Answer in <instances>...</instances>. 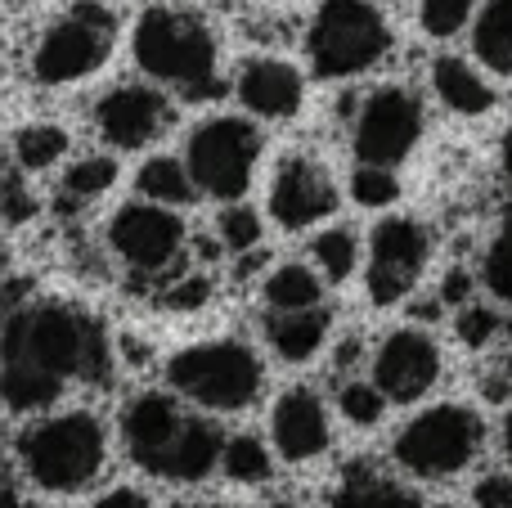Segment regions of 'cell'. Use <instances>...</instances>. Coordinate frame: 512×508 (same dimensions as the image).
<instances>
[{
    "mask_svg": "<svg viewBox=\"0 0 512 508\" xmlns=\"http://www.w3.org/2000/svg\"><path fill=\"white\" fill-rule=\"evenodd\" d=\"M167 387L203 414H243L265 392V360L239 338H207L171 351Z\"/></svg>",
    "mask_w": 512,
    "mask_h": 508,
    "instance_id": "obj_4",
    "label": "cell"
},
{
    "mask_svg": "<svg viewBox=\"0 0 512 508\" xmlns=\"http://www.w3.org/2000/svg\"><path fill=\"white\" fill-rule=\"evenodd\" d=\"M396 50V27L373 0H319L306 23V63L319 81H351Z\"/></svg>",
    "mask_w": 512,
    "mask_h": 508,
    "instance_id": "obj_5",
    "label": "cell"
},
{
    "mask_svg": "<svg viewBox=\"0 0 512 508\" xmlns=\"http://www.w3.org/2000/svg\"><path fill=\"white\" fill-rule=\"evenodd\" d=\"M261 149H265V135L252 113H212L189 131L185 162L194 171L203 198H212V203H239L256 180Z\"/></svg>",
    "mask_w": 512,
    "mask_h": 508,
    "instance_id": "obj_8",
    "label": "cell"
},
{
    "mask_svg": "<svg viewBox=\"0 0 512 508\" xmlns=\"http://www.w3.org/2000/svg\"><path fill=\"white\" fill-rule=\"evenodd\" d=\"M472 504L481 508H512V473L495 468V473H481L472 482Z\"/></svg>",
    "mask_w": 512,
    "mask_h": 508,
    "instance_id": "obj_38",
    "label": "cell"
},
{
    "mask_svg": "<svg viewBox=\"0 0 512 508\" xmlns=\"http://www.w3.org/2000/svg\"><path fill=\"white\" fill-rule=\"evenodd\" d=\"M270 446L283 464H315L333 446V410L310 383H292L270 405Z\"/></svg>",
    "mask_w": 512,
    "mask_h": 508,
    "instance_id": "obj_15",
    "label": "cell"
},
{
    "mask_svg": "<svg viewBox=\"0 0 512 508\" xmlns=\"http://www.w3.org/2000/svg\"><path fill=\"white\" fill-rule=\"evenodd\" d=\"M355 356H360V351H355V338H346L342 347H337V369H351Z\"/></svg>",
    "mask_w": 512,
    "mask_h": 508,
    "instance_id": "obj_42",
    "label": "cell"
},
{
    "mask_svg": "<svg viewBox=\"0 0 512 508\" xmlns=\"http://www.w3.org/2000/svg\"><path fill=\"white\" fill-rule=\"evenodd\" d=\"M499 446H504V459H508V468H512V405L504 410V423H499Z\"/></svg>",
    "mask_w": 512,
    "mask_h": 508,
    "instance_id": "obj_41",
    "label": "cell"
},
{
    "mask_svg": "<svg viewBox=\"0 0 512 508\" xmlns=\"http://www.w3.org/2000/svg\"><path fill=\"white\" fill-rule=\"evenodd\" d=\"M486 450V419L463 401H436L418 410L391 441V464L409 482H454Z\"/></svg>",
    "mask_w": 512,
    "mask_h": 508,
    "instance_id": "obj_6",
    "label": "cell"
},
{
    "mask_svg": "<svg viewBox=\"0 0 512 508\" xmlns=\"http://www.w3.org/2000/svg\"><path fill=\"white\" fill-rule=\"evenodd\" d=\"M131 54L144 77L185 95L189 104L221 95V41L198 14L176 5H149L135 14Z\"/></svg>",
    "mask_w": 512,
    "mask_h": 508,
    "instance_id": "obj_2",
    "label": "cell"
},
{
    "mask_svg": "<svg viewBox=\"0 0 512 508\" xmlns=\"http://www.w3.org/2000/svg\"><path fill=\"white\" fill-rule=\"evenodd\" d=\"M135 189H140V198H153V203H167V207H194L198 198H203L189 162L171 158V153L144 158L140 171H135Z\"/></svg>",
    "mask_w": 512,
    "mask_h": 508,
    "instance_id": "obj_24",
    "label": "cell"
},
{
    "mask_svg": "<svg viewBox=\"0 0 512 508\" xmlns=\"http://www.w3.org/2000/svg\"><path fill=\"white\" fill-rule=\"evenodd\" d=\"M113 36V14L95 0H81L41 32V41L32 45V59H27V72L41 86H77L108 63Z\"/></svg>",
    "mask_w": 512,
    "mask_h": 508,
    "instance_id": "obj_10",
    "label": "cell"
},
{
    "mask_svg": "<svg viewBox=\"0 0 512 508\" xmlns=\"http://www.w3.org/2000/svg\"><path fill=\"white\" fill-rule=\"evenodd\" d=\"M387 392H382L378 383H360V378H346L342 387H337V414H342L346 423H351L355 432H373L382 419H387Z\"/></svg>",
    "mask_w": 512,
    "mask_h": 508,
    "instance_id": "obj_30",
    "label": "cell"
},
{
    "mask_svg": "<svg viewBox=\"0 0 512 508\" xmlns=\"http://www.w3.org/2000/svg\"><path fill=\"white\" fill-rule=\"evenodd\" d=\"M95 135L108 144V149H122V153H135V149H149L167 135L171 117V95L158 86V81H122V86L104 90L95 99Z\"/></svg>",
    "mask_w": 512,
    "mask_h": 508,
    "instance_id": "obj_13",
    "label": "cell"
},
{
    "mask_svg": "<svg viewBox=\"0 0 512 508\" xmlns=\"http://www.w3.org/2000/svg\"><path fill=\"white\" fill-rule=\"evenodd\" d=\"M346 194H351L355 207H369V212H382L400 198V176L396 167H378V162H355L351 180H346Z\"/></svg>",
    "mask_w": 512,
    "mask_h": 508,
    "instance_id": "obj_33",
    "label": "cell"
},
{
    "mask_svg": "<svg viewBox=\"0 0 512 508\" xmlns=\"http://www.w3.org/2000/svg\"><path fill=\"white\" fill-rule=\"evenodd\" d=\"M481 288L490 293V302L512 306V221L499 225L481 248V270H477Z\"/></svg>",
    "mask_w": 512,
    "mask_h": 508,
    "instance_id": "obj_31",
    "label": "cell"
},
{
    "mask_svg": "<svg viewBox=\"0 0 512 508\" xmlns=\"http://www.w3.org/2000/svg\"><path fill=\"white\" fill-rule=\"evenodd\" d=\"M63 392H68V383L54 378L50 369H36V365H27V360H5L0 396H5L9 414H45Z\"/></svg>",
    "mask_w": 512,
    "mask_h": 508,
    "instance_id": "obj_25",
    "label": "cell"
},
{
    "mask_svg": "<svg viewBox=\"0 0 512 508\" xmlns=\"http://www.w3.org/2000/svg\"><path fill=\"white\" fill-rule=\"evenodd\" d=\"M95 504L99 508H149V495L135 491V486H113V491H104Z\"/></svg>",
    "mask_w": 512,
    "mask_h": 508,
    "instance_id": "obj_39",
    "label": "cell"
},
{
    "mask_svg": "<svg viewBox=\"0 0 512 508\" xmlns=\"http://www.w3.org/2000/svg\"><path fill=\"white\" fill-rule=\"evenodd\" d=\"M216 234H221L225 252H234V257H243V252H256V248H261V239H265L261 207L243 203V198H239V203H225L221 216H216Z\"/></svg>",
    "mask_w": 512,
    "mask_h": 508,
    "instance_id": "obj_32",
    "label": "cell"
},
{
    "mask_svg": "<svg viewBox=\"0 0 512 508\" xmlns=\"http://www.w3.org/2000/svg\"><path fill=\"white\" fill-rule=\"evenodd\" d=\"M32 180L36 176H27L23 167L5 171V225L9 230H23V225L36 221V212H41V194H36Z\"/></svg>",
    "mask_w": 512,
    "mask_h": 508,
    "instance_id": "obj_35",
    "label": "cell"
},
{
    "mask_svg": "<svg viewBox=\"0 0 512 508\" xmlns=\"http://www.w3.org/2000/svg\"><path fill=\"white\" fill-rule=\"evenodd\" d=\"M14 464L45 495H81L108 468V432L90 410L45 414L14 437Z\"/></svg>",
    "mask_w": 512,
    "mask_h": 508,
    "instance_id": "obj_3",
    "label": "cell"
},
{
    "mask_svg": "<svg viewBox=\"0 0 512 508\" xmlns=\"http://www.w3.org/2000/svg\"><path fill=\"white\" fill-rule=\"evenodd\" d=\"M221 473H225V482H234V486H265L274 477V455L261 437L234 432V437H225Z\"/></svg>",
    "mask_w": 512,
    "mask_h": 508,
    "instance_id": "obj_28",
    "label": "cell"
},
{
    "mask_svg": "<svg viewBox=\"0 0 512 508\" xmlns=\"http://www.w3.org/2000/svg\"><path fill=\"white\" fill-rule=\"evenodd\" d=\"M472 18H477L472 0H418V27L432 41H454L472 27Z\"/></svg>",
    "mask_w": 512,
    "mask_h": 508,
    "instance_id": "obj_34",
    "label": "cell"
},
{
    "mask_svg": "<svg viewBox=\"0 0 512 508\" xmlns=\"http://www.w3.org/2000/svg\"><path fill=\"white\" fill-rule=\"evenodd\" d=\"M185 396L176 392H135L122 410V446L131 455L135 468H144L149 477H158L162 459L171 455V446L180 441L189 414Z\"/></svg>",
    "mask_w": 512,
    "mask_h": 508,
    "instance_id": "obj_16",
    "label": "cell"
},
{
    "mask_svg": "<svg viewBox=\"0 0 512 508\" xmlns=\"http://www.w3.org/2000/svg\"><path fill=\"white\" fill-rule=\"evenodd\" d=\"M468 275H463V270H450V275H445V284H441V297L450 306H468Z\"/></svg>",
    "mask_w": 512,
    "mask_h": 508,
    "instance_id": "obj_40",
    "label": "cell"
},
{
    "mask_svg": "<svg viewBox=\"0 0 512 508\" xmlns=\"http://www.w3.org/2000/svg\"><path fill=\"white\" fill-rule=\"evenodd\" d=\"M432 95L454 117H486L495 108L490 72L463 54H436L432 59Z\"/></svg>",
    "mask_w": 512,
    "mask_h": 508,
    "instance_id": "obj_18",
    "label": "cell"
},
{
    "mask_svg": "<svg viewBox=\"0 0 512 508\" xmlns=\"http://www.w3.org/2000/svg\"><path fill=\"white\" fill-rule=\"evenodd\" d=\"M117 158L113 153H86V158L63 162L59 171V203H95L117 185Z\"/></svg>",
    "mask_w": 512,
    "mask_h": 508,
    "instance_id": "obj_26",
    "label": "cell"
},
{
    "mask_svg": "<svg viewBox=\"0 0 512 508\" xmlns=\"http://www.w3.org/2000/svg\"><path fill=\"white\" fill-rule=\"evenodd\" d=\"M468 32H472V59L490 77L512 81V0H486Z\"/></svg>",
    "mask_w": 512,
    "mask_h": 508,
    "instance_id": "obj_22",
    "label": "cell"
},
{
    "mask_svg": "<svg viewBox=\"0 0 512 508\" xmlns=\"http://www.w3.org/2000/svg\"><path fill=\"white\" fill-rule=\"evenodd\" d=\"M333 504H342V508H414L418 495L387 482V477L369 473V468H351L342 491L333 495Z\"/></svg>",
    "mask_w": 512,
    "mask_h": 508,
    "instance_id": "obj_29",
    "label": "cell"
},
{
    "mask_svg": "<svg viewBox=\"0 0 512 508\" xmlns=\"http://www.w3.org/2000/svg\"><path fill=\"white\" fill-rule=\"evenodd\" d=\"M310 261L319 266V275H324L328 284H351L355 270H360V234L346 230V225L315 230V239H310Z\"/></svg>",
    "mask_w": 512,
    "mask_h": 508,
    "instance_id": "obj_27",
    "label": "cell"
},
{
    "mask_svg": "<svg viewBox=\"0 0 512 508\" xmlns=\"http://www.w3.org/2000/svg\"><path fill=\"white\" fill-rule=\"evenodd\" d=\"M104 243L126 266V275L153 279V284H171L176 275H185V261L194 257V239L185 230L180 207L153 203V198L117 207L104 225Z\"/></svg>",
    "mask_w": 512,
    "mask_h": 508,
    "instance_id": "obj_7",
    "label": "cell"
},
{
    "mask_svg": "<svg viewBox=\"0 0 512 508\" xmlns=\"http://www.w3.org/2000/svg\"><path fill=\"white\" fill-rule=\"evenodd\" d=\"M432 248L436 234L427 221L409 212H387L378 225L369 230L364 243V288H369V302L391 311V306H405L418 293L427 266H432Z\"/></svg>",
    "mask_w": 512,
    "mask_h": 508,
    "instance_id": "obj_9",
    "label": "cell"
},
{
    "mask_svg": "<svg viewBox=\"0 0 512 508\" xmlns=\"http://www.w3.org/2000/svg\"><path fill=\"white\" fill-rule=\"evenodd\" d=\"M234 99L256 122H292L306 108V77L283 54H252L234 72Z\"/></svg>",
    "mask_w": 512,
    "mask_h": 508,
    "instance_id": "obj_17",
    "label": "cell"
},
{
    "mask_svg": "<svg viewBox=\"0 0 512 508\" xmlns=\"http://www.w3.org/2000/svg\"><path fill=\"white\" fill-rule=\"evenodd\" d=\"M337 207H342V189H337L324 158L297 149L274 162L270 185H265V216H270L279 230H288V234L315 230Z\"/></svg>",
    "mask_w": 512,
    "mask_h": 508,
    "instance_id": "obj_12",
    "label": "cell"
},
{
    "mask_svg": "<svg viewBox=\"0 0 512 508\" xmlns=\"http://www.w3.org/2000/svg\"><path fill=\"white\" fill-rule=\"evenodd\" d=\"M499 329H504V324H499V315L495 311H481V306H459V338L468 342V347H486L490 338H499Z\"/></svg>",
    "mask_w": 512,
    "mask_h": 508,
    "instance_id": "obj_37",
    "label": "cell"
},
{
    "mask_svg": "<svg viewBox=\"0 0 512 508\" xmlns=\"http://www.w3.org/2000/svg\"><path fill=\"white\" fill-rule=\"evenodd\" d=\"M324 293L328 279L319 275L315 261H279L261 279L265 311H310V306H324Z\"/></svg>",
    "mask_w": 512,
    "mask_h": 508,
    "instance_id": "obj_21",
    "label": "cell"
},
{
    "mask_svg": "<svg viewBox=\"0 0 512 508\" xmlns=\"http://www.w3.org/2000/svg\"><path fill=\"white\" fill-rule=\"evenodd\" d=\"M427 131V108L418 90L405 81H382L355 99L351 113V153L355 162H378V167H400L418 149Z\"/></svg>",
    "mask_w": 512,
    "mask_h": 508,
    "instance_id": "obj_11",
    "label": "cell"
},
{
    "mask_svg": "<svg viewBox=\"0 0 512 508\" xmlns=\"http://www.w3.org/2000/svg\"><path fill=\"white\" fill-rule=\"evenodd\" d=\"M265 347L283 365H310L333 338V315L328 306H310V311H270L261 320Z\"/></svg>",
    "mask_w": 512,
    "mask_h": 508,
    "instance_id": "obj_19",
    "label": "cell"
},
{
    "mask_svg": "<svg viewBox=\"0 0 512 508\" xmlns=\"http://www.w3.org/2000/svg\"><path fill=\"white\" fill-rule=\"evenodd\" d=\"M445 374V351L441 342L432 338L418 324H405V329H391L387 338L373 347L369 360V378L387 392L391 405H418Z\"/></svg>",
    "mask_w": 512,
    "mask_h": 508,
    "instance_id": "obj_14",
    "label": "cell"
},
{
    "mask_svg": "<svg viewBox=\"0 0 512 508\" xmlns=\"http://www.w3.org/2000/svg\"><path fill=\"white\" fill-rule=\"evenodd\" d=\"M207 297H212V279H207L203 270H194V275L171 279L167 293H162V306H167V311H198Z\"/></svg>",
    "mask_w": 512,
    "mask_h": 508,
    "instance_id": "obj_36",
    "label": "cell"
},
{
    "mask_svg": "<svg viewBox=\"0 0 512 508\" xmlns=\"http://www.w3.org/2000/svg\"><path fill=\"white\" fill-rule=\"evenodd\" d=\"M68 153H72V131L59 122H27L9 135V158H14V167H23L27 176L63 167Z\"/></svg>",
    "mask_w": 512,
    "mask_h": 508,
    "instance_id": "obj_23",
    "label": "cell"
},
{
    "mask_svg": "<svg viewBox=\"0 0 512 508\" xmlns=\"http://www.w3.org/2000/svg\"><path fill=\"white\" fill-rule=\"evenodd\" d=\"M221 455H225V432L216 428L207 414H189L185 432L180 441L171 446V455L162 459L158 468V482H171V486H198L221 468Z\"/></svg>",
    "mask_w": 512,
    "mask_h": 508,
    "instance_id": "obj_20",
    "label": "cell"
},
{
    "mask_svg": "<svg viewBox=\"0 0 512 508\" xmlns=\"http://www.w3.org/2000/svg\"><path fill=\"white\" fill-rule=\"evenodd\" d=\"M5 360L50 369L63 383H104L113 374L104 324L68 302L14 306L5 320Z\"/></svg>",
    "mask_w": 512,
    "mask_h": 508,
    "instance_id": "obj_1",
    "label": "cell"
}]
</instances>
